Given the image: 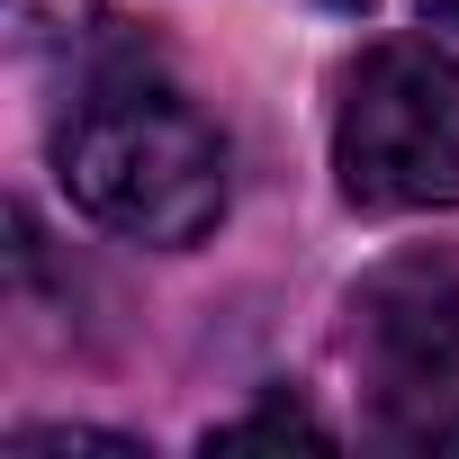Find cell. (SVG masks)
Segmentation results:
<instances>
[{
  "instance_id": "obj_1",
  "label": "cell",
  "mask_w": 459,
  "mask_h": 459,
  "mask_svg": "<svg viewBox=\"0 0 459 459\" xmlns=\"http://www.w3.org/2000/svg\"><path fill=\"white\" fill-rule=\"evenodd\" d=\"M55 180L108 235L153 244V253H189L225 216V135L180 82H162L153 64L126 55L64 117Z\"/></svg>"
},
{
  "instance_id": "obj_2",
  "label": "cell",
  "mask_w": 459,
  "mask_h": 459,
  "mask_svg": "<svg viewBox=\"0 0 459 459\" xmlns=\"http://www.w3.org/2000/svg\"><path fill=\"white\" fill-rule=\"evenodd\" d=\"M342 198L369 216H414L459 198V64L432 37H387L351 64L333 117Z\"/></svg>"
},
{
  "instance_id": "obj_3",
  "label": "cell",
  "mask_w": 459,
  "mask_h": 459,
  "mask_svg": "<svg viewBox=\"0 0 459 459\" xmlns=\"http://www.w3.org/2000/svg\"><path fill=\"white\" fill-rule=\"evenodd\" d=\"M351 333L387 387H405V396L459 387V262H441V253L378 262L351 289Z\"/></svg>"
},
{
  "instance_id": "obj_4",
  "label": "cell",
  "mask_w": 459,
  "mask_h": 459,
  "mask_svg": "<svg viewBox=\"0 0 459 459\" xmlns=\"http://www.w3.org/2000/svg\"><path fill=\"white\" fill-rule=\"evenodd\" d=\"M280 441H298V450H333V423L307 414L298 396H262L253 414H235V423L207 432V450H280Z\"/></svg>"
},
{
  "instance_id": "obj_5",
  "label": "cell",
  "mask_w": 459,
  "mask_h": 459,
  "mask_svg": "<svg viewBox=\"0 0 459 459\" xmlns=\"http://www.w3.org/2000/svg\"><path fill=\"white\" fill-rule=\"evenodd\" d=\"M100 28V0H10V46L46 55V46H82Z\"/></svg>"
},
{
  "instance_id": "obj_6",
  "label": "cell",
  "mask_w": 459,
  "mask_h": 459,
  "mask_svg": "<svg viewBox=\"0 0 459 459\" xmlns=\"http://www.w3.org/2000/svg\"><path fill=\"white\" fill-rule=\"evenodd\" d=\"M10 450L19 459H46V450H126L135 459L126 432H91V423H28V432H10Z\"/></svg>"
},
{
  "instance_id": "obj_7",
  "label": "cell",
  "mask_w": 459,
  "mask_h": 459,
  "mask_svg": "<svg viewBox=\"0 0 459 459\" xmlns=\"http://www.w3.org/2000/svg\"><path fill=\"white\" fill-rule=\"evenodd\" d=\"M378 432L396 450H459V405H414V414H387Z\"/></svg>"
},
{
  "instance_id": "obj_8",
  "label": "cell",
  "mask_w": 459,
  "mask_h": 459,
  "mask_svg": "<svg viewBox=\"0 0 459 459\" xmlns=\"http://www.w3.org/2000/svg\"><path fill=\"white\" fill-rule=\"evenodd\" d=\"M423 19H441V28H459V0H423Z\"/></svg>"
},
{
  "instance_id": "obj_9",
  "label": "cell",
  "mask_w": 459,
  "mask_h": 459,
  "mask_svg": "<svg viewBox=\"0 0 459 459\" xmlns=\"http://www.w3.org/2000/svg\"><path fill=\"white\" fill-rule=\"evenodd\" d=\"M325 10H369V0H325Z\"/></svg>"
}]
</instances>
